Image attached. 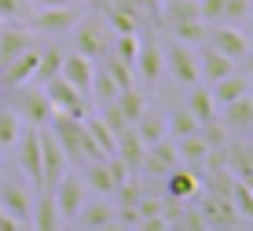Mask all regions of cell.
<instances>
[{"label":"cell","instance_id":"6da1fadb","mask_svg":"<svg viewBox=\"0 0 253 231\" xmlns=\"http://www.w3.org/2000/svg\"><path fill=\"white\" fill-rule=\"evenodd\" d=\"M15 165H19V173L26 176V184L30 187H44V169H41V125H26L19 129V136H15Z\"/></svg>","mask_w":253,"mask_h":231},{"label":"cell","instance_id":"7a4b0ae2","mask_svg":"<svg viewBox=\"0 0 253 231\" xmlns=\"http://www.w3.org/2000/svg\"><path fill=\"white\" fill-rule=\"evenodd\" d=\"M162 70L180 88H191L198 81V55H195V48L184 44V41H176V37H172L169 44H162Z\"/></svg>","mask_w":253,"mask_h":231},{"label":"cell","instance_id":"3957f363","mask_svg":"<svg viewBox=\"0 0 253 231\" xmlns=\"http://www.w3.org/2000/svg\"><path fill=\"white\" fill-rule=\"evenodd\" d=\"M70 30H74V51L88 55L92 63H95V59H103V55L110 51V41H114V33H110L107 19H77Z\"/></svg>","mask_w":253,"mask_h":231},{"label":"cell","instance_id":"277c9868","mask_svg":"<svg viewBox=\"0 0 253 231\" xmlns=\"http://www.w3.org/2000/svg\"><path fill=\"white\" fill-rule=\"evenodd\" d=\"M11 92H15L11 110L19 114L26 125H48V118H51V103H48V95H44V88H41V85L33 88V81H26V85H15Z\"/></svg>","mask_w":253,"mask_h":231},{"label":"cell","instance_id":"5b68a950","mask_svg":"<svg viewBox=\"0 0 253 231\" xmlns=\"http://www.w3.org/2000/svg\"><path fill=\"white\" fill-rule=\"evenodd\" d=\"M44 95H48V103H51V110L55 114H70V118H88V99H84V92H77L74 85L66 81V77H48L44 85Z\"/></svg>","mask_w":253,"mask_h":231},{"label":"cell","instance_id":"8992f818","mask_svg":"<svg viewBox=\"0 0 253 231\" xmlns=\"http://www.w3.org/2000/svg\"><path fill=\"white\" fill-rule=\"evenodd\" d=\"M77 19H81V7L77 4H59V7H33V15L26 19V26H30V33H48V37H55V33L70 30Z\"/></svg>","mask_w":253,"mask_h":231},{"label":"cell","instance_id":"52a82bcc","mask_svg":"<svg viewBox=\"0 0 253 231\" xmlns=\"http://www.w3.org/2000/svg\"><path fill=\"white\" fill-rule=\"evenodd\" d=\"M48 191H51V198H55V206H59V217H63V224H70V220L77 217V209L84 206V191H88V187H84L81 176H74V173L66 169V173L59 176V180L51 184Z\"/></svg>","mask_w":253,"mask_h":231},{"label":"cell","instance_id":"ba28073f","mask_svg":"<svg viewBox=\"0 0 253 231\" xmlns=\"http://www.w3.org/2000/svg\"><path fill=\"white\" fill-rule=\"evenodd\" d=\"M202 198V217H206V228H239L242 217L235 213L231 206V194H216V191H198Z\"/></svg>","mask_w":253,"mask_h":231},{"label":"cell","instance_id":"9c48e42d","mask_svg":"<svg viewBox=\"0 0 253 231\" xmlns=\"http://www.w3.org/2000/svg\"><path fill=\"white\" fill-rule=\"evenodd\" d=\"M0 206L19 220V228H30V209H33V198H30V184L22 180H0Z\"/></svg>","mask_w":253,"mask_h":231},{"label":"cell","instance_id":"30bf717a","mask_svg":"<svg viewBox=\"0 0 253 231\" xmlns=\"http://www.w3.org/2000/svg\"><path fill=\"white\" fill-rule=\"evenodd\" d=\"M198 191H202V173H198L195 165H187V169L172 165L169 173H165V194H169V198L195 202V198H198Z\"/></svg>","mask_w":253,"mask_h":231},{"label":"cell","instance_id":"8fae6325","mask_svg":"<svg viewBox=\"0 0 253 231\" xmlns=\"http://www.w3.org/2000/svg\"><path fill=\"white\" fill-rule=\"evenodd\" d=\"M66 165L70 162H66L63 147H59V139L51 136L48 125H41V169H44V187H51V184L66 173Z\"/></svg>","mask_w":253,"mask_h":231},{"label":"cell","instance_id":"7c38bea8","mask_svg":"<svg viewBox=\"0 0 253 231\" xmlns=\"http://www.w3.org/2000/svg\"><path fill=\"white\" fill-rule=\"evenodd\" d=\"M206 44H213L216 51H224L235 63H242V55L250 51V37L242 30H235V26H213V30L206 33Z\"/></svg>","mask_w":253,"mask_h":231},{"label":"cell","instance_id":"4fadbf2b","mask_svg":"<svg viewBox=\"0 0 253 231\" xmlns=\"http://www.w3.org/2000/svg\"><path fill=\"white\" fill-rule=\"evenodd\" d=\"M220 125L231 132H239V136H246V132H253V95L246 92V95H239L235 103H228V106H220Z\"/></svg>","mask_w":253,"mask_h":231},{"label":"cell","instance_id":"5bb4252c","mask_svg":"<svg viewBox=\"0 0 253 231\" xmlns=\"http://www.w3.org/2000/svg\"><path fill=\"white\" fill-rule=\"evenodd\" d=\"M172 165H180V154H176V143H172V136H165L158 139V143H151L143 150V173H151V176H165Z\"/></svg>","mask_w":253,"mask_h":231},{"label":"cell","instance_id":"9a60e30c","mask_svg":"<svg viewBox=\"0 0 253 231\" xmlns=\"http://www.w3.org/2000/svg\"><path fill=\"white\" fill-rule=\"evenodd\" d=\"M198 55V81H206V85H213V81H220L224 74H231L235 66V59H228L224 51H216L213 44H206L202 41V51H195Z\"/></svg>","mask_w":253,"mask_h":231},{"label":"cell","instance_id":"2e32d148","mask_svg":"<svg viewBox=\"0 0 253 231\" xmlns=\"http://www.w3.org/2000/svg\"><path fill=\"white\" fill-rule=\"evenodd\" d=\"M132 70L139 74V81H147V85L158 81V77L165 74V70H162V44H158V41H139Z\"/></svg>","mask_w":253,"mask_h":231},{"label":"cell","instance_id":"e0dca14e","mask_svg":"<svg viewBox=\"0 0 253 231\" xmlns=\"http://www.w3.org/2000/svg\"><path fill=\"white\" fill-rule=\"evenodd\" d=\"M92 70H95V63H92L88 55H81V51H66V55H63V70H59V77H66V81L74 85L77 92H84V95H88Z\"/></svg>","mask_w":253,"mask_h":231},{"label":"cell","instance_id":"ac0fdd59","mask_svg":"<svg viewBox=\"0 0 253 231\" xmlns=\"http://www.w3.org/2000/svg\"><path fill=\"white\" fill-rule=\"evenodd\" d=\"M70 224H74V228H84V231L114 228V206H107V202H84Z\"/></svg>","mask_w":253,"mask_h":231},{"label":"cell","instance_id":"d6986e66","mask_svg":"<svg viewBox=\"0 0 253 231\" xmlns=\"http://www.w3.org/2000/svg\"><path fill=\"white\" fill-rule=\"evenodd\" d=\"M246 92H250V77H242L239 70H231V74H224L220 81L209 85V95H213L216 110H220V106H228V103H235L239 95H246Z\"/></svg>","mask_w":253,"mask_h":231},{"label":"cell","instance_id":"ffe728a7","mask_svg":"<svg viewBox=\"0 0 253 231\" xmlns=\"http://www.w3.org/2000/svg\"><path fill=\"white\" fill-rule=\"evenodd\" d=\"M30 228H37V231H55V228H63L59 206H55V198H51L48 187H41V198L33 202V209H30Z\"/></svg>","mask_w":253,"mask_h":231},{"label":"cell","instance_id":"44dd1931","mask_svg":"<svg viewBox=\"0 0 253 231\" xmlns=\"http://www.w3.org/2000/svg\"><path fill=\"white\" fill-rule=\"evenodd\" d=\"M143 150H147V143L132 132V125L128 129H121L118 132V143H114V154L121 158V162L128 165V173H136L139 165H143Z\"/></svg>","mask_w":253,"mask_h":231},{"label":"cell","instance_id":"7402d4cb","mask_svg":"<svg viewBox=\"0 0 253 231\" xmlns=\"http://www.w3.org/2000/svg\"><path fill=\"white\" fill-rule=\"evenodd\" d=\"M84 132H88V143L95 147V154H99V158L114 154V143H118V136L110 132V125H107V121L99 118V114L84 118Z\"/></svg>","mask_w":253,"mask_h":231},{"label":"cell","instance_id":"603a6c76","mask_svg":"<svg viewBox=\"0 0 253 231\" xmlns=\"http://www.w3.org/2000/svg\"><path fill=\"white\" fill-rule=\"evenodd\" d=\"M165 30H169L176 41H184V44H191V48H198V44L206 41V33H209V22H206V19H198V15H191V19H176V22H169Z\"/></svg>","mask_w":253,"mask_h":231},{"label":"cell","instance_id":"cb8c5ba5","mask_svg":"<svg viewBox=\"0 0 253 231\" xmlns=\"http://www.w3.org/2000/svg\"><path fill=\"white\" fill-rule=\"evenodd\" d=\"M132 132H136L139 139H143L147 147H151V143H158V139H165V136H169V129H165V118H162V114H154L151 106H147V110H143V114H139V118L132 121Z\"/></svg>","mask_w":253,"mask_h":231},{"label":"cell","instance_id":"d4e9b609","mask_svg":"<svg viewBox=\"0 0 253 231\" xmlns=\"http://www.w3.org/2000/svg\"><path fill=\"white\" fill-rule=\"evenodd\" d=\"M114 106H118V114H121V118H125L128 125H132V121L139 118V114L147 110V95L139 92L136 85H128V88H121V92L114 95Z\"/></svg>","mask_w":253,"mask_h":231},{"label":"cell","instance_id":"484cf974","mask_svg":"<svg viewBox=\"0 0 253 231\" xmlns=\"http://www.w3.org/2000/svg\"><path fill=\"white\" fill-rule=\"evenodd\" d=\"M84 187H92L95 194H114V176H110V169H107L103 158L84 162Z\"/></svg>","mask_w":253,"mask_h":231},{"label":"cell","instance_id":"4316f807","mask_svg":"<svg viewBox=\"0 0 253 231\" xmlns=\"http://www.w3.org/2000/svg\"><path fill=\"white\" fill-rule=\"evenodd\" d=\"M121 92L118 88V81L107 74L99 63H95V70H92V85H88V95L95 99V106H107V103H114V95Z\"/></svg>","mask_w":253,"mask_h":231},{"label":"cell","instance_id":"83f0119b","mask_svg":"<svg viewBox=\"0 0 253 231\" xmlns=\"http://www.w3.org/2000/svg\"><path fill=\"white\" fill-rule=\"evenodd\" d=\"M187 110L195 114V121H198V125H202V121H209V118H216V103H213V95H209V85H202V81H195V85H191Z\"/></svg>","mask_w":253,"mask_h":231},{"label":"cell","instance_id":"f1b7e54d","mask_svg":"<svg viewBox=\"0 0 253 231\" xmlns=\"http://www.w3.org/2000/svg\"><path fill=\"white\" fill-rule=\"evenodd\" d=\"M63 55H66V51L55 48V44H48L44 51H37V70H33V81L44 85L48 77H55L59 70H63Z\"/></svg>","mask_w":253,"mask_h":231},{"label":"cell","instance_id":"f546056e","mask_svg":"<svg viewBox=\"0 0 253 231\" xmlns=\"http://www.w3.org/2000/svg\"><path fill=\"white\" fill-rule=\"evenodd\" d=\"M176 143V154L184 158V162H191V165H206V158H209V147H206V139L198 136V132H191V136H180V139H172Z\"/></svg>","mask_w":253,"mask_h":231},{"label":"cell","instance_id":"4dcf8cb0","mask_svg":"<svg viewBox=\"0 0 253 231\" xmlns=\"http://www.w3.org/2000/svg\"><path fill=\"white\" fill-rule=\"evenodd\" d=\"M165 129H169L172 139H180V136H191V132H198V121H195V114L184 106V110H172L169 118H165Z\"/></svg>","mask_w":253,"mask_h":231},{"label":"cell","instance_id":"1f68e13d","mask_svg":"<svg viewBox=\"0 0 253 231\" xmlns=\"http://www.w3.org/2000/svg\"><path fill=\"white\" fill-rule=\"evenodd\" d=\"M231 206H235V213H239L242 220H253V187H246V184L235 176V184H231Z\"/></svg>","mask_w":253,"mask_h":231},{"label":"cell","instance_id":"d6a6232c","mask_svg":"<svg viewBox=\"0 0 253 231\" xmlns=\"http://www.w3.org/2000/svg\"><path fill=\"white\" fill-rule=\"evenodd\" d=\"M22 129V118L11 110V106H0V147H11L15 136Z\"/></svg>","mask_w":253,"mask_h":231},{"label":"cell","instance_id":"836d02e7","mask_svg":"<svg viewBox=\"0 0 253 231\" xmlns=\"http://www.w3.org/2000/svg\"><path fill=\"white\" fill-rule=\"evenodd\" d=\"M33 15V4L30 0H0V22H22Z\"/></svg>","mask_w":253,"mask_h":231},{"label":"cell","instance_id":"e575fe53","mask_svg":"<svg viewBox=\"0 0 253 231\" xmlns=\"http://www.w3.org/2000/svg\"><path fill=\"white\" fill-rule=\"evenodd\" d=\"M250 7H253V0H224V19H228V22L246 19ZM224 19H220V22H224Z\"/></svg>","mask_w":253,"mask_h":231},{"label":"cell","instance_id":"d590c367","mask_svg":"<svg viewBox=\"0 0 253 231\" xmlns=\"http://www.w3.org/2000/svg\"><path fill=\"white\" fill-rule=\"evenodd\" d=\"M198 15L206 22H220L224 19V0H198Z\"/></svg>","mask_w":253,"mask_h":231},{"label":"cell","instance_id":"8d00e7d4","mask_svg":"<svg viewBox=\"0 0 253 231\" xmlns=\"http://www.w3.org/2000/svg\"><path fill=\"white\" fill-rule=\"evenodd\" d=\"M176 228H184V231H206V217H202V209H184V217H180V224Z\"/></svg>","mask_w":253,"mask_h":231},{"label":"cell","instance_id":"74e56055","mask_svg":"<svg viewBox=\"0 0 253 231\" xmlns=\"http://www.w3.org/2000/svg\"><path fill=\"white\" fill-rule=\"evenodd\" d=\"M0 231H19V220H15L4 206H0Z\"/></svg>","mask_w":253,"mask_h":231},{"label":"cell","instance_id":"f35d334b","mask_svg":"<svg viewBox=\"0 0 253 231\" xmlns=\"http://www.w3.org/2000/svg\"><path fill=\"white\" fill-rule=\"evenodd\" d=\"M70 4H77V7H99V11H103L107 0H70Z\"/></svg>","mask_w":253,"mask_h":231},{"label":"cell","instance_id":"ab89813d","mask_svg":"<svg viewBox=\"0 0 253 231\" xmlns=\"http://www.w3.org/2000/svg\"><path fill=\"white\" fill-rule=\"evenodd\" d=\"M33 7H59V4H70V0H30Z\"/></svg>","mask_w":253,"mask_h":231},{"label":"cell","instance_id":"60d3db41","mask_svg":"<svg viewBox=\"0 0 253 231\" xmlns=\"http://www.w3.org/2000/svg\"><path fill=\"white\" fill-rule=\"evenodd\" d=\"M242 63H246V77H250V81H253V48L246 51V55H242Z\"/></svg>","mask_w":253,"mask_h":231},{"label":"cell","instance_id":"b9f144b4","mask_svg":"<svg viewBox=\"0 0 253 231\" xmlns=\"http://www.w3.org/2000/svg\"><path fill=\"white\" fill-rule=\"evenodd\" d=\"M239 180H242V184H246V187H253V169H250V173H246V176H239Z\"/></svg>","mask_w":253,"mask_h":231},{"label":"cell","instance_id":"7bdbcfd3","mask_svg":"<svg viewBox=\"0 0 253 231\" xmlns=\"http://www.w3.org/2000/svg\"><path fill=\"white\" fill-rule=\"evenodd\" d=\"M158 4H169V0H158Z\"/></svg>","mask_w":253,"mask_h":231},{"label":"cell","instance_id":"ee69618b","mask_svg":"<svg viewBox=\"0 0 253 231\" xmlns=\"http://www.w3.org/2000/svg\"><path fill=\"white\" fill-rule=\"evenodd\" d=\"M0 30H4V22H0Z\"/></svg>","mask_w":253,"mask_h":231}]
</instances>
